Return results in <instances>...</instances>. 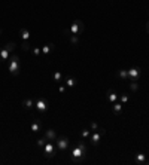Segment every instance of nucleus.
Wrapping results in <instances>:
<instances>
[{
	"mask_svg": "<svg viewBox=\"0 0 149 165\" xmlns=\"http://www.w3.org/2000/svg\"><path fill=\"white\" fill-rule=\"evenodd\" d=\"M58 91L61 92V94H64V92L67 91V86H66V85H60V88H58Z\"/></svg>",
	"mask_w": 149,
	"mask_h": 165,
	"instance_id": "nucleus-29",
	"label": "nucleus"
},
{
	"mask_svg": "<svg viewBox=\"0 0 149 165\" xmlns=\"http://www.w3.org/2000/svg\"><path fill=\"white\" fill-rule=\"evenodd\" d=\"M90 128H91V131H102V132H104V134H106V130H104V128H102V126H98V124H97V122H94V120H91V122H90Z\"/></svg>",
	"mask_w": 149,
	"mask_h": 165,
	"instance_id": "nucleus-19",
	"label": "nucleus"
},
{
	"mask_svg": "<svg viewBox=\"0 0 149 165\" xmlns=\"http://www.w3.org/2000/svg\"><path fill=\"white\" fill-rule=\"evenodd\" d=\"M40 130H42V124H40V120L36 119V118H33V119H31V124H30V131L31 132H39Z\"/></svg>",
	"mask_w": 149,
	"mask_h": 165,
	"instance_id": "nucleus-11",
	"label": "nucleus"
},
{
	"mask_svg": "<svg viewBox=\"0 0 149 165\" xmlns=\"http://www.w3.org/2000/svg\"><path fill=\"white\" fill-rule=\"evenodd\" d=\"M118 98H119V95L116 94L115 89H108V91H106V100H108L110 104H113L115 101H118Z\"/></svg>",
	"mask_w": 149,
	"mask_h": 165,
	"instance_id": "nucleus-10",
	"label": "nucleus"
},
{
	"mask_svg": "<svg viewBox=\"0 0 149 165\" xmlns=\"http://www.w3.org/2000/svg\"><path fill=\"white\" fill-rule=\"evenodd\" d=\"M52 79H54L55 83H63V73H61V72H54Z\"/></svg>",
	"mask_w": 149,
	"mask_h": 165,
	"instance_id": "nucleus-20",
	"label": "nucleus"
},
{
	"mask_svg": "<svg viewBox=\"0 0 149 165\" xmlns=\"http://www.w3.org/2000/svg\"><path fill=\"white\" fill-rule=\"evenodd\" d=\"M31 54L35 55V57H39V55H42V48H39V46H31Z\"/></svg>",
	"mask_w": 149,
	"mask_h": 165,
	"instance_id": "nucleus-22",
	"label": "nucleus"
},
{
	"mask_svg": "<svg viewBox=\"0 0 149 165\" xmlns=\"http://www.w3.org/2000/svg\"><path fill=\"white\" fill-rule=\"evenodd\" d=\"M112 113H113L115 116H119V114L122 113V103L115 101L113 104H112Z\"/></svg>",
	"mask_w": 149,
	"mask_h": 165,
	"instance_id": "nucleus-15",
	"label": "nucleus"
},
{
	"mask_svg": "<svg viewBox=\"0 0 149 165\" xmlns=\"http://www.w3.org/2000/svg\"><path fill=\"white\" fill-rule=\"evenodd\" d=\"M23 107L25 109V110H31V109H35V98H24L23 100Z\"/></svg>",
	"mask_w": 149,
	"mask_h": 165,
	"instance_id": "nucleus-14",
	"label": "nucleus"
},
{
	"mask_svg": "<svg viewBox=\"0 0 149 165\" xmlns=\"http://www.w3.org/2000/svg\"><path fill=\"white\" fill-rule=\"evenodd\" d=\"M72 161H73L74 164H82L86 158V143L84 140H79V141H76L72 146Z\"/></svg>",
	"mask_w": 149,
	"mask_h": 165,
	"instance_id": "nucleus-1",
	"label": "nucleus"
},
{
	"mask_svg": "<svg viewBox=\"0 0 149 165\" xmlns=\"http://www.w3.org/2000/svg\"><path fill=\"white\" fill-rule=\"evenodd\" d=\"M46 141H48V140H46L45 137H42V138H37V141H36V144H37V147H39L40 150H42V149L45 147Z\"/></svg>",
	"mask_w": 149,
	"mask_h": 165,
	"instance_id": "nucleus-24",
	"label": "nucleus"
},
{
	"mask_svg": "<svg viewBox=\"0 0 149 165\" xmlns=\"http://www.w3.org/2000/svg\"><path fill=\"white\" fill-rule=\"evenodd\" d=\"M42 152L45 155V158H48V159H52L54 156H57L58 149L55 146V141H46L45 147L42 149Z\"/></svg>",
	"mask_w": 149,
	"mask_h": 165,
	"instance_id": "nucleus-4",
	"label": "nucleus"
},
{
	"mask_svg": "<svg viewBox=\"0 0 149 165\" xmlns=\"http://www.w3.org/2000/svg\"><path fill=\"white\" fill-rule=\"evenodd\" d=\"M116 76H118L119 79L128 80V70H125V68H121V70H118V72H116Z\"/></svg>",
	"mask_w": 149,
	"mask_h": 165,
	"instance_id": "nucleus-18",
	"label": "nucleus"
},
{
	"mask_svg": "<svg viewBox=\"0 0 149 165\" xmlns=\"http://www.w3.org/2000/svg\"><path fill=\"white\" fill-rule=\"evenodd\" d=\"M0 34H2V30H0Z\"/></svg>",
	"mask_w": 149,
	"mask_h": 165,
	"instance_id": "nucleus-32",
	"label": "nucleus"
},
{
	"mask_svg": "<svg viewBox=\"0 0 149 165\" xmlns=\"http://www.w3.org/2000/svg\"><path fill=\"white\" fill-rule=\"evenodd\" d=\"M130 89H131V91H137L139 89V82L137 80H131V82H130Z\"/></svg>",
	"mask_w": 149,
	"mask_h": 165,
	"instance_id": "nucleus-27",
	"label": "nucleus"
},
{
	"mask_svg": "<svg viewBox=\"0 0 149 165\" xmlns=\"http://www.w3.org/2000/svg\"><path fill=\"white\" fill-rule=\"evenodd\" d=\"M35 109L39 110V113H46L48 109H49V104L43 97H37L35 98Z\"/></svg>",
	"mask_w": 149,
	"mask_h": 165,
	"instance_id": "nucleus-6",
	"label": "nucleus"
},
{
	"mask_svg": "<svg viewBox=\"0 0 149 165\" xmlns=\"http://www.w3.org/2000/svg\"><path fill=\"white\" fill-rule=\"evenodd\" d=\"M148 13H149V12H148Z\"/></svg>",
	"mask_w": 149,
	"mask_h": 165,
	"instance_id": "nucleus-33",
	"label": "nucleus"
},
{
	"mask_svg": "<svg viewBox=\"0 0 149 165\" xmlns=\"http://www.w3.org/2000/svg\"><path fill=\"white\" fill-rule=\"evenodd\" d=\"M54 48H55L54 43H46V45H43V46H42V55L46 58L52 51H54Z\"/></svg>",
	"mask_w": 149,
	"mask_h": 165,
	"instance_id": "nucleus-13",
	"label": "nucleus"
},
{
	"mask_svg": "<svg viewBox=\"0 0 149 165\" xmlns=\"http://www.w3.org/2000/svg\"><path fill=\"white\" fill-rule=\"evenodd\" d=\"M55 146L60 152H64V150H67L70 146V141H69V137H57V140H55Z\"/></svg>",
	"mask_w": 149,
	"mask_h": 165,
	"instance_id": "nucleus-7",
	"label": "nucleus"
},
{
	"mask_svg": "<svg viewBox=\"0 0 149 165\" xmlns=\"http://www.w3.org/2000/svg\"><path fill=\"white\" fill-rule=\"evenodd\" d=\"M15 48H17V45H15L14 42H9V43L5 46H0V63H6V61L14 55Z\"/></svg>",
	"mask_w": 149,
	"mask_h": 165,
	"instance_id": "nucleus-3",
	"label": "nucleus"
},
{
	"mask_svg": "<svg viewBox=\"0 0 149 165\" xmlns=\"http://www.w3.org/2000/svg\"><path fill=\"white\" fill-rule=\"evenodd\" d=\"M146 33L149 34V21H148V23H146Z\"/></svg>",
	"mask_w": 149,
	"mask_h": 165,
	"instance_id": "nucleus-30",
	"label": "nucleus"
},
{
	"mask_svg": "<svg viewBox=\"0 0 149 165\" xmlns=\"http://www.w3.org/2000/svg\"><path fill=\"white\" fill-rule=\"evenodd\" d=\"M76 83H78V80H76V77H73V76H67V77L64 79V85L67 86V88H74Z\"/></svg>",
	"mask_w": 149,
	"mask_h": 165,
	"instance_id": "nucleus-16",
	"label": "nucleus"
},
{
	"mask_svg": "<svg viewBox=\"0 0 149 165\" xmlns=\"http://www.w3.org/2000/svg\"><path fill=\"white\" fill-rule=\"evenodd\" d=\"M136 164L137 165H145L146 164V155L145 153H142V152H139L137 155H136Z\"/></svg>",
	"mask_w": 149,
	"mask_h": 165,
	"instance_id": "nucleus-17",
	"label": "nucleus"
},
{
	"mask_svg": "<svg viewBox=\"0 0 149 165\" xmlns=\"http://www.w3.org/2000/svg\"><path fill=\"white\" fill-rule=\"evenodd\" d=\"M21 49L25 52H29L30 49H31V45H30L29 42H25V40H23V43H21Z\"/></svg>",
	"mask_w": 149,
	"mask_h": 165,
	"instance_id": "nucleus-26",
	"label": "nucleus"
},
{
	"mask_svg": "<svg viewBox=\"0 0 149 165\" xmlns=\"http://www.w3.org/2000/svg\"><path fill=\"white\" fill-rule=\"evenodd\" d=\"M70 34H74V36H79V34L84 33L85 30V24L82 23L80 19H74L73 23L70 24Z\"/></svg>",
	"mask_w": 149,
	"mask_h": 165,
	"instance_id": "nucleus-5",
	"label": "nucleus"
},
{
	"mask_svg": "<svg viewBox=\"0 0 149 165\" xmlns=\"http://www.w3.org/2000/svg\"><path fill=\"white\" fill-rule=\"evenodd\" d=\"M102 136H104V132L102 131H92L91 136H90V143L92 146H98V143L102 140Z\"/></svg>",
	"mask_w": 149,
	"mask_h": 165,
	"instance_id": "nucleus-9",
	"label": "nucleus"
},
{
	"mask_svg": "<svg viewBox=\"0 0 149 165\" xmlns=\"http://www.w3.org/2000/svg\"><path fill=\"white\" fill-rule=\"evenodd\" d=\"M43 137H45L48 141H55L57 140V131L55 130H46L45 132H43Z\"/></svg>",
	"mask_w": 149,
	"mask_h": 165,
	"instance_id": "nucleus-12",
	"label": "nucleus"
},
{
	"mask_svg": "<svg viewBox=\"0 0 149 165\" xmlns=\"http://www.w3.org/2000/svg\"><path fill=\"white\" fill-rule=\"evenodd\" d=\"M8 70H9V73L12 76H18V74L21 73V60L18 55H12L9 60H8Z\"/></svg>",
	"mask_w": 149,
	"mask_h": 165,
	"instance_id": "nucleus-2",
	"label": "nucleus"
},
{
	"mask_svg": "<svg viewBox=\"0 0 149 165\" xmlns=\"http://www.w3.org/2000/svg\"><path fill=\"white\" fill-rule=\"evenodd\" d=\"M19 34H21V39L25 40V42H29L30 39V31L27 29H21L19 30Z\"/></svg>",
	"mask_w": 149,
	"mask_h": 165,
	"instance_id": "nucleus-21",
	"label": "nucleus"
},
{
	"mask_svg": "<svg viewBox=\"0 0 149 165\" xmlns=\"http://www.w3.org/2000/svg\"><path fill=\"white\" fill-rule=\"evenodd\" d=\"M91 130H88V128H84L82 131H80V136H82V138H86V140H90V136H91Z\"/></svg>",
	"mask_w": 149,
	"mask_h": 165,
	"instance_id": "nucleus-23",
	"label": "nucleus"
},
{
	"mask_svg": "<svg viewBox=\"0 0 149 165\" xmlns=\"http://www.w3.org/2000/svg\"><path fill=\"white\" fill-rule=\"evenodd\" d=\"M70 39V43H73V45H76V43H79V36H74V34H70L69 36Z\"/></svg>",
	"mask_w": 149,
	"mask_h": 165,
	"instance_id": "nucleus-28",
	"label": "nucleus"
},
{
	"mask_svg": "<svg viewBox=\"0 0 149 165\" xmlns=\"http://www.w3.org/2000/svg\"><path fill=\"white\" fill-rule=\"evenodd\" d=\"M140 76H142V70H140V67L128 68V80H130V82H131V80H137L139 82Z\"/></svg>",
	"mask_w": 149,
	"mask_h": 165,
	"instance_id": "nucleus-8",
	"label": "nucleus"
},
{
	"mask_svg": "<svg viewBox=\"0 0 149 165\" xmlns=\"http://www.w3.org/2000/svg\"><path fill=\"white\" fill-rule=\"evenodd\" d=\"M146 165H149V159H146Z\"/></svg>",
	"mask_w": 149,
	"mask_h": 165,
	"instance_id": "nucleus-31",
	"label": "nucleus"
},
{
	"mask_svg": "<svg viewBox=\"0 0 149 165\" xmlns=\"http://www.w3.org/2000/svg\"><path fill=\"white\" fill-rule=\"evenodd\" d=\"M128 100H130V95L128 94H121L119 98H118V101H121L122 104H125V103H128Z\"/></svg>",
	"mask_w": 149,
	"mask_h": 165,
	"instance_id": "nucleus-25",
	"label": "nucleus"
}]
</instances>
